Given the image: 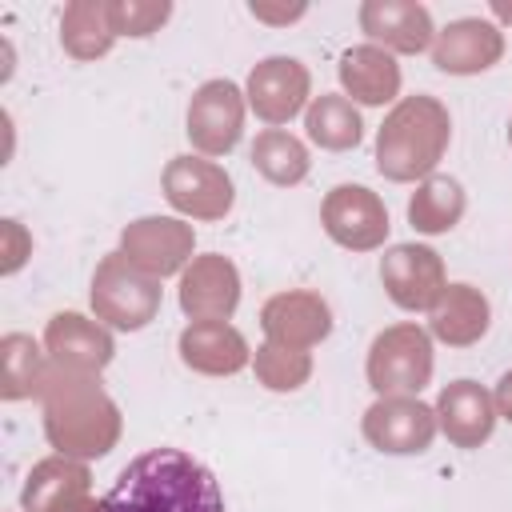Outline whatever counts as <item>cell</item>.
Wrapping results in <instances>:
<instances>
[{
    "instance_id": "obj_2",
    "label": "cell",
    "mask_w": 512,
    "mask_h": 512,
    "mask_svg": "<svg viewBox=\"0 0 512 512\" xmlns=\"http://www.w3.org/2000/svg\"><path fill=\"white\" fill-rule=\"evenodd\" d=\"M108 512H224L216 476L180 448H152L128 460L104 496Z\"/></svg>"
},
{
    "instance_id": "obj_17",
    "label": "cell",
    "mask_w": 512,
    "mask_h": 512,
    "mask_svg": "<svg viewBox=\"0 0 512 512\" xmlns=\"http://www.w3.org/2000/svg\"><path fill=\"white\" fill-rule=\"evenodd\" d=\"M436 424L456 448H480L496 432V400L476 380H452L436 396Z\"/></svg>"
},
{
    "instance_id": "obj_19",
    "label": "cell",
    "mask_w": 512,
    "mask_h": 512,
    "mask_svg": "<svg viewBox=\"0 0 512 512\" xmlns=\"http://www.w3.org/2000/svg\"><path fill=\"white\" fill-rule=\"evenodd\" d=\"M88 496H92V472L84 460L44 456L40 464H32V472L24 480L20 508L24 512H72Z\"/></svg>"
},
{
    "instance_id": "obj_24",
    "label": "cell",
    "mask_w": 512,
    "mask_h": 512,
    "mask_svg": "<svg viewBox=\"0 0 512 512\" xmlns=\"http://www.w3.org/2000/svg\"><path fill=\"white\" fill-rule=\"evenodd\" d=\"M304 128H308V140L320 144L324 152H348L364 140V120H360L356 104L340 92L312 96V104L304 112Z\"/></svg>"
},
{
    "instance_id": "obj_26",
    "label": "cell",
    "mask_w": 512,
    "mask_h": 512,
    "mask_svg": "<svg viewBox=\"0 0 512 512\" xmlns=\"http://www.w3.org/2000/svg\"><path fill=\"white\" fill-rule=\"evenodd\" d=\"M60 44L72 60H100L116 44L104 0H72L60 16Z\"/></svg>"
},
{
    "instance_id": "obj_8",
    "label": "cell",
    "mask_w": 512,
    "mask_h": 512,
    "mask_svg": "<svg viewBox=\"0 0 512 512\" xmlns=\"http://www.w3.org/2000/svg\"><path fill=\"white\" fill-rule=\"evenodd\" d=\"M360 432L384 456H416L432 448L440 424L436 408L420 396H376V404H368L360 420Z\"/></svg>"
},
{
    "instance_id": "obj_3",
    "label": "cell",
    "mask_w": 512,
    "mask_h": 512,
    "mask_svg": "<svg viewBox=\"0 0 512 512\" xmlns=\"http://www.w3.org/2000/svg\"><path fill=\"white\" fill-rule=\"evenodd\" d=\"M452 140V116L436 96H400L376 132V172L392 184H420L436 176Z\"/></svg>"
},
{
    "instance_id": "obj_15",
    "label": "cell",
    "mask_w": 512,
    "mask_h": 512,
    "mask_svg": "<svg viewBox=\"0 0 512 512\" xmlns=\"http://www.w3.org/2000/svg\"><path fill=\"white\" fill-rule=\"evenodd\" d=\"M360 28L368 36V44L384 48V52H400V56H416L424 48H432L436 28H432V12L420 0H364L360 4Z\"/></svg>"
},
{
    "instance_id": "obj_32",
    "label": "cell",
    "mask_w": 512,
    "mask_h": 512,
    "mask_svg": "<svg viewBox=\"0 0 512 512\" xmlns=\"http://www.w3.org/2000/svg\"><path fill=\"white\" fill-rule=\"evenodd\" d=\"M492 400H496V416L512 424V372H504V376L496 380V392H492Z\"/></svg>"
},
{
    "instance_id": "obj_12",
    "label": "cell",
    "mask_w": 512,
    "mask_h": 512,
    "mask_svg": "<svg viewBox=\"0 0 512 512\" xmlns=\"http://www.w3.org/2000/svg\"><path fill=\"white\" fill-rule=\"evenodd\" d=\"M244 100L248 108L264 120V124H288L292 116L308 112L312 104V76L296 56H268L248 72L244 84Z\"/></svg>"
},
{
    "instance_id": "obj_22",
    "label": "cell",
    "mask_w": 512,
    "mask_h": 512,
    "mask_svg": "<svg viewBox=\"0 0 512 512\" xmlns=\"http://www.w3.org/2000/svg\"><path fill=\"white\" fill-rule=\"evenodd\" d=\"M340 88L352 104H392L400 96V64L392 52L376 48V44H356L340 56Z\"/></svg>"
},
{
    "instance_id": "obj_31",
    "label": "cell",
    "mask_w": 512,
    "mask_h": 512,
    "mask_svg": "<svg viewBox=\"0 0 512 512\" xmlns=\"http://www.w3.org/2000/svg\"><path fill=\"white\" fill-rule=\"evenodd\" d=\"M248 12H252L256 20H268V24H292V20H300V16L308 12V4H288V8H272V4H260V0H252V4H248Z\"/></svg>"
},
{
    "instance_id": "obj_5",
    "label": "cell",
    "mask_w": 512,
    "mask_h": 512,
    "mask_svg": "<svg viewBox=\"0 0 512 512\" xmlns=\"http://www.w3.org/2000/svg\"><path fill=\"white\" fill-rule=\"evenodd\" d=\"M432 368H436L432 332L420 328L416 320L384 328L364 360V376L376 396H420L432 380Z\"/></svg>"
},
{
    "instance_id": "obj_7",
    "label": "cell",
    "mask_w": 512,
    "mask_h": 512,
    "mask_svg": "<svg viewBox=\"0 0 512 512\" xmlns=\"http://www.w3.org/2000/svg\"><path fill=\"white\" fill-rule=\"evenodd\" d=\"M244 88L232 80H204L184 116V132L200 156H228L244 136Z\"/></svg>"
},
{
    "instance_id": "obj_1",
    "label": "cell",
    "mask_w": 512,
    "mask_h": 512,
    "mask_svg": "<svg viewBox=\"0 0 512 512\" xmlns=\"http://www.w3.org/2000/svg\"><path fill=\"white\" fill-rule=\"evenodd\" d=\"M40 412H44V436L56 448V456L72 460H100L120 440V408L104 392L100 372L52 364L48 380L40 388Z\"/></svg>"
},
{
    "instance_id": "obj_9",
    "label": "cell",
    "mask_w": 512,
    "mask_h": 512,
    "mask_svg": "<svg viewBox=\"0 0 512 512\" xmlns=\"http://www.w3.org/2000/svg\"><path fill=\"white\" fill-rule=\"evenodd\" d=\"M320 224L332 244L348 252H376L388 240V208L364 184H336L320 204Z\"/></svg>"
},
{
    "instance_id": "obj_6",
    "label": "cell",
    "mask_w": 512,
    "mask_h": 512,
    "mask_svg": "<svg viewBox=\"0 0 512 512\" xmlns=\"http://www.w3.org/2000/svg\"><path fill=\"white\" fill-rule=\"evenodd\" d=\"M164 200L188 220H224L236 204L232 176L204 156H172L160 176Z\"/></svg>"
},
{
    "instance_id": "obj_33",
    "label": "cell",
    "mask_w": 512,
    "mask_h": 512,
    "mask_svg": "<svg viewBox=\"0 0 512 512\" xmlns=\"http://www.w3.org/2000/svg\"><path fill=\"white\" fill-rule=\"evenodd\" d=\"M492 16H496V20H504V24H512V4H504V0H492Z\"/></svg>"
},
{
    "instance_id": "obj_29",
    "label": "cell",
    "mask_w": 512,
    "mask_h": 512,
    "mask_svg": "<svg viewBox=\"0 0 512 512\" xmlns=\"http://www.w3.org/2000/svg\"><path fill=\"white\" fill-rule=\"evenodd\" d=\"M172 16L168 0H108V24L116 36H152L160 32V24Z\"/></svg>"
},
{
    "instance_id": "obj_11",
    "label": "cell",
    "mask_w": 512,
    "mask_h": 512,
    "mask_svg": "<svg viewBox=\"0 0 512 512\" xmlns=\"http://www.w3.org/2000/svg\"><path fill=\"white\" fill-rule=\"evenodd\" d=\"M380 284L388 300L404 312H432L440 292L448 288L444 260L428 244H392L380 256Z\"/></svg>"
},
{
    "instance_id": "obj_14",
    "label": "cell",
    "mask_w": 512,
    "mask_h": 512,
    "mask_svg": "<svg viewBox=\"0 0 512 512\" xmlns=\"http://www.w3.org/2000/svg\"><path fill=\"white\" fill-rule=\"evenodd\" d=\"M240 304V272L228 256L204 252L192 256V264L180 272V308L184 316L196 320H232Z\"/></svg>"
},
{
    "instance_id": "obj_20",
    "label": "cell",
    "mask_w": 512,
    "mask_h": 512,
    "mask_svg": "<svg viewBox=\"0 0 512 512\" xmlns=\"http://www.w3.org/2000/svg\"><path fill=\"white\" fill-rule=\"evenodd\" d=\"M180 360L200 376H236L252 364V348L228 320H196L180 332Z\"/></svg>"
},
{
    "instance_id": "obj_16",
    "label": "cell",
    "mask_w": 512,
    "mask_h": 512,
    "mask_svg": "<svg viewBox=\"0 0 512 512\" xmlns=\"http://www.w3.org/2000/svg\"><path fill=\"white\" fill-rule=\"evenodd\" d=\"M504 56V32L492 20L464 16L436 32L432 40V64L448 76H476L500 64Z\"/></svg>"
},
{
    "instance_id": "obj_34",
    "label": "cell",
    "mask_w": 512,
    "mask_h": 512,
    "mask_svg": "<svg viewBox=\"0 0 512 512\" xmlns=\"http://www.w3.org/2000/svg\"><path fill=\"white\" fill-rule=\"evenodd\" d=\"M508 144H512V120H508Z\"/></svg>"
},
{
    "instance_id": "obj_28",
    "label": "cell",
    "mask_w": 512,
    "mask_h": 512,
    "mask_svg": "<svg viewBox=\"0 0 512 512\" xmlns=\"http://www.w3.org/2000/svg\"><path fill=\"white\" fill-rule=\"evenodd\" d=\"M252 372L268 392H296L312 376V352L300 348H280V344H260L252 352Z\"/></svg>"
},
{
    "instance_id": "obj_25",
    "label": "cell",
    "mask_w": 512,
    "mask_h": 512,
    "mask_svg": "<svg viewBox=\"0 0 512 512\" xmlns=\"http://www.w3.org/2000/svg\"><path fill=\"white\" fill-rule=\"evenodd\" d=\"M468 200H464V188L460 180L452 176H428L416 184L412 200H408V224L424 236H444L460 224Z\"/></svg>"
},
{
    "instance_id": "obj_23",
    "label": "cell",
    "mask_w": 512,
    "mask_h": 512,
    "mask_svg": "<svg viewBox=\"0 0 512 512\" xmlns=\"http://www.w3.org/2000/svg\"><path fill=\"white\" fill-rule=\"evenodd\" d=\"M48 368V352L28 332H8L0 340V400H40Z\"/></svg>"
},
{
    "instance_id": "obj_27",
    "label": "cell",
    "mask_w": 512,
    "mask_h": 512,
    "mask_svg": "<svg viewBox=\"0 0 512 512\" xmlns=\"http://www.w3.org/2000/svg\"><path fill=\"white\" fill-rule=\"evenodd\" d=\"M252 168L276 184V188H292L308 176L312 160H308V148L304 140H296L292 132L284 128H264L256 140H252Z\"/></svg>"
},
{
    "instance_id": "obj_10",
    "label": "cell",
    "mask_w": 512,
    "mask_h": 512,
    "mask_svg": "<svg viewBox=\"0 0 512 512\" xmlns=\"http://www.w3.org/2000/svg\"><path fill=\"white\" fill-rule=\"evenodd\" d=\"M192 248L196 232L180 216H140L120 232V252L156 280L184 272L192 264Z\"/></svg>"
},
{
    "instance_id": "obj_18",
    "label": "cell",
    "mask_w": 512,
    "mask_h": 512,
    "mask_svg": "<svg viewBox=\"0 0 512 512\" xmlns=\"http://www.w3.org/2000/svg\"><path fill=\"white\" fill-rule=\"evenodd\" d=\"M44 352L52 364L104 372L116 356V344H112V328H104L100 320H88L80 312H56L44 328Z\"/></svg>"
},
{
    "instance_id": "obj_30",
    "label": "cell",
    "mask_w": 512,
    "mask_h": 512,
    "mask_svg": "<svg viewBox=\"0 0 512 512\" xmlns=\"http://www.w3.org/2000/svg\"><path fill=\"white\" fill-rule=\"evenodd\" d=\"M28 256H32V236L24 232L20 220H4L0 224V272L12 276Z\"/></svg>"
},
{
    "instance_id": "obj_4",
    "label": "cell",
    "mask_w": 512,
    "mask_h": 512,
    "mask_svg": "<svg viewBox=\"0 0 512 512\" xmlns=\"http://www.w3.org/2000/svg\"><path fill=\"white\" fill-rule=\"evenodd\" d=\"M88 300H92V316L104 324V328H116V332H140L156 320L160 312V280L140 272L120 248L108 252L96 272H92V288H88Z\"/></svg>"
},
{
    "instance_id": "obj_13",
    "label": "cell",
    "mask_w": 512,
    "mask_h": 512,
    "mask_svg": "<svg viewBox=\"0 0 512 512\" xmlns=\"http://www.w3.org/2000/svg\"><path fill=\"white\" fill-rule=\"evenodd\" d=\"M260 328H264L268 344L308 352L332 332V308L312 288H288V292H276L264 300Z\"/></svg>"
},
{
    "instance_id": "obj_21",
    "label": "cell",
    "mask_w": 512,
    "mask_h": 512,
    "mask_svg": "<svg viewBox=\"0 0 512 512\" xmlns=\"http://www.w3.org/2000/svg\"><path fill=\"white\" fill-rule=\"evenodd\" d=\"M492 324V304L476 284H448L428 312V332L448 348H472Z\"/></svg>"
}]
</instances>
